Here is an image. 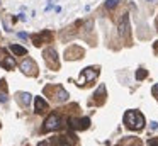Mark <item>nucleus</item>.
<instances>
[{
	"mask_svg": "<svg viewBox=\"0 0 158 146\" xmlns=\"http://www.w3.org/2000/svg\"><path fill=\"white\" fill-rule=\"evenodd\" d=\"M124 124H126V128H129L133 131H140L145 126V117L138 111H128L124 114Z\"/></svg>",
	"mask_w": 158,
	"mask_h": 146,
	"instance_id": "nucleus-1",
	"label": "nucleus"
},
{
	"mask_svg": "<svg viewBox=\"0 0 158 146\" xmlns=\"http://www.w3.org/2000/svg\"><path fill=\"white\" fill-rule=\"evenodd\" d=\"M61 128V117L58 114H51L46 121H44V128L43 131H56Z\"/></svg>",
	"mask_w": 158,
	"mask_h": 146,
	"instance_id": "nucleus-2",
	"label": "nucleus"
},
{
	"mask_svg": "<svg viewBox=\"0 0 158 146\" xmlns=\"http://www.w3.org/2000/svg\"><path fill=\"white\" fill-rule=\"evenodd\" d=\"M20 70L26 73V75H29V77H34L36 73H37V65L31 60V58H27V60H24L22 63H20Z\"/></svg>",
	"mask_w": 158,
	"mask_h": 146,
	"instance_id": "nucleus-3",
	"label": "nucleus"
},
{
	"mask_svg": "<svg viewBox=\"0 0 158 146\" xmlns=\"http://www.w3.org/2000/svg\"><path fill=\"white\" fill-rule=\"evenodd\" d=\"M68 122H70V128H73V129H77V131H85V129H89V126H90V119H89V117L70 119Z\"/></svg>",
	"mask_w": 158,
	"mask_h": 146,
	"instance_id": "nucleus-4",
	"label": "nucleus"
},
{
	"mask_svg": "<svg viewBox=\"0 0 158 146\" xmlns=\"http://www.w3.org/2000/svg\"><path fill=\"white\" fill-rule=\"evenodd\" d=\"M43 54H44V60H46V63H48V65H49L51 68H53V66H54V68L58 66V58H56V51H54L53 48H48V49H44V53H43Z\"/></svg>",
	"mask_w": 158,
	"mask_h": 146,
	"instance_id": "nucleus-5",
	"label": "nucleus"
},
{
	"mask_svg": "<svg viewBox=\"0 0 158 146\" xmlns=\"http://www.w3.org/2000/svg\"><path fill=\"white\" fill-rule=\"evenodd\" d=\"M117 29H119V34H121L123 37H128V34H129V15H128V14L123 15Z\"/></svg>",
	"mask_w": 158,
	"mask_h": 146,
	"instance_id": "nucleus-6",
	"label": "nucleus"
},
{
	"mask_svg": "<svg viewBox=\"0 0 158 146\" xmlns=\"http://www.w3.org/2000/svg\"><path fill=\"white\" fill-rule=\"evenodd\" d=\"M51 32L49 31H44L43 34H37V36H34V44L36 46H41V41H46V43H51Z\"/></svg>",
	"mask_w": 158,
	"mask_h": 146,
	"instance_id": "nucleus-7",
	"label": "nucleus"
},
{
	"mask_svg": "<svg viewBox=\"0 0 158 146\" xmlns=\"http://www.w3.org/2000/svg\"><path fill=\"white\" fill-rule=\"evenodd\" d=\"M34 105H36V112H37V114H41V112L48 111V102H46L43 97H36V100H34Z\"/></svg>",
	"mask_w": 158,
	"mask_h": 146,
	"instance_id": "nucleus-8",
	"label": "nucleus"
},
{
	"mask_svg": "<svg viewBox=\"0 0 158 146\" xmlns=\"http://www.w3.org/2000/svg\"><path fill=\"white\" fill-rule=\"evenodd\" d=\"M53 99H56V102H65V100H68V92L63 87H56V95Z\"/></svg>",
	"mask_w": 158,
	"mask_h": 146,
	"instance_id": "nucleus-9",
	"label": "nucleus"
},
{
	"mask_svg": "<svg viewBox=\"0 0 158 146\" xmlns=\"http://www.w3.org/2000/svg\"><path fill=\"white\" fill-rule=\"evenodd\" d=\"M65 54H66V60H75V56H73V54L82 56V54H83V51H82L78 46H71V48H68V49H66V53H65Z\"/></svg>",
	"mask_w": 158,
	"mask_h": 146,
	"instance_id": "nucleus-10",
	"label": "nucleus"
},
{
	"mask_svg": "<svg viewBox=\"0 0 158 146\" xmlns=\"http://www.w3.org/2000/svg\"><path fill=\"white\" fill-rule=\"evenodd\" d=\"M99 75V71L97 70H94V68H85L83 70V77H85V82H92V80H95V77Z\"/></svg>",
	"mask_w": 158,
	"mask_h": 146,
	"instance_id": "nucleus-11",
	"label": "nucleus"
},
{
	"mask_svg": "<svg viewBox=\"0 0 158 146\" xmlns=\"http://www.w3.org/2000/svg\"><path fill=\"white\" fill-rule=\"evenodd\" d=\"M10 51H12L14 54H17V56H26V54H27V49L22 48V46H19V44H12V46H10Z\"/></svg>",
	"mask_w": 158,
	"mask_h": 146,
	"instance_id": "nucleus-12",
	"label": "nucleus"
},
{
	"mask_svg": "<svg viewBox=\"0 0 158 146\" xmlns=\"http://www.w3.org/2000/svg\"><path fill=\"white\" fill-rule=\"evenodd\" d=\"M19 97H20V102H22V105H29V104H31V94H27V92H22V94H19Z\"/></svg>",
	"mask_w": 158,
	"mask_h": 146,
	"instance_id": "nucleus-13",
	"label": "nucleus"
},
{
	"mask_svg": "<svg viewBox=\"0 0 158 146\" xmlns=\"http://www.w3.org/2000/svg\"><path fill=\"white\" fill-rule=\"evenodd\" d=\"M146 77H148V71H146V70H143V68H141V70H138V71H136V80H145Z\"/></svg>",
	"mask_w": 158,
	"mask_h": 146,
	"instance_id": "nucleus-14",
	"label": "nucleus"
},
{
	"mask_svg": "<svg viewBox=\"0 0 158 146\" xmlns=\"http://www.w3.org/2000/svg\"><path fill=\"white\" fill-rule=\"evenodd\" d=\"M104 95H106V87H104V85H100V87H99V90L94 94V97H97V99H99V97H100V99H104Z\"/></svg>",
	"mask_w": 158,
	"mask_h": 146,
	"instance_id": "nucleus-15",
	"label": "nucleus"
},
{
	"mask_svg": "<svg viewBox=\"0 0 158 146\" xmlns=\"http://www.w3.org/2000/svg\"><path fill=\"white\" fill-rule=\"evenodd\" d=\"M117 3H119V0H107V2H106V9L112 10V9L117 7Z\"/></svg>",
	"mask_w": 158,
	"mask_h": 146,
	"instance_id": "nucleus-16",
	"label": "nucleus"
},
{
	"mask_svg": "<svg viewBox=\"0 0 158 146\" xmlns=\"http://www.w3.org/2000/svg\"><path fill=\"white\" fill-rule=\"evenodd\" d=\"M7 100H9V99H7V94H5V92H2V94H0V102H2V104H5Z\"/></svg>",
	"mask_w": 158,
	"mask_h": 146,
	"instance_id": "nucleus-17",
	"label": "nucleus"
},
{
	"mask_svg": "<svg viewBox=\"0 0 158 146\" xmlns=\"http://www.w3.org/2000/svg\"><path fill=\"white\" fill-rule=\"evenodd\" d=\"M148 146H158V138H153L148 141Z\"/></svg>",
	"mask_w": 158,
	"mask_h": 146,
	"instance_id": "nucleus-18",
	"label": "nucleus"
},
{
	"mask_svg": "<svg viewBox=\"0 0 158 146\" xmlns=\"http://www.w3.org/2000/svg\"><path fill=\"white\" fill-rule=\"evenodd\" d=\"M58 146H71V145H68V143H65L63 139H60V141H58Z\"/></svg>",
	"mask_w": 158,
	"mask_h": 146,
	"instance_id": "nucleus-19",
	"label": "nucleus"
},
{
	"mask_svg": "<svg viewBox=\"0 0 158 146\" xmlns=\"http://www.w3.org/2000/svg\"><path fill=\"white\" fill-rule=\"evenodd\" d=\"M153 95H157V97H158V83L153 87Z\"/></svg>",
	"mask_w": 158,
	"mask_h": 146,
	"instance_id": "nucleus-20",
	"label": "nucleus"
},
{
	"mask_svg": "<svg viewBox=\"0 0 158 146\" xmlns=\"http://www.w3.org/2000/svg\"><path fill=\"white\" fill-rule=\"evenodd\" d=\"M19 37H22V39H27V34H26V32H19Z\"/></svg>",
	"mask_w": 158,
	"mask_h": 146,
	"instance_id": "nucleus-21",
	"label": "nucleus"
},
{
	"mask_svg": "<svg viewBox=\"0 0 158 146\" xmlns=\"http://www.w3.org/2000/svg\"><path fill=\"white\" fill-rule=\"evenodd\" d=\"M37 146H49V141H41Z\"/></svg>",
	"mask_w": 158,
	"mask_h": 146,
	"instance_id": "nucleus-22",
	"label": "nucleus"
},
{
	"mask_svg": "<svg viewBox=\"0 0 158 146\" xmlns=\"http://www.w3.org/2000/svg\"><path fill=\"white\" fill-rule=\"evenodd\" d=\"M151 129H158V122H151V126H150Z\"/></svg>",
	"mask_w": 158,
	"mask_h": 146,
	"instance_id": "nucleus-23",
	"label": "nucleus"
},
{
	"mask_svg": "<svg viewBox=\"0 0 158 146\" xmlns=\"http://www.w3.org/2000/svg\"><path fill=\"white\" fill-rule=\"evenodd\" d=\"M146 2H155V0H146Z\"/></svg>",
	"mask_w": 158,
	"mask_h": 146,
	"instance_id": "nucleus-24",
	"label": "nucleus"
}]
</instances>
